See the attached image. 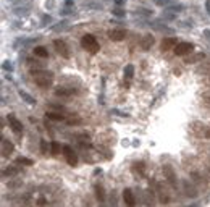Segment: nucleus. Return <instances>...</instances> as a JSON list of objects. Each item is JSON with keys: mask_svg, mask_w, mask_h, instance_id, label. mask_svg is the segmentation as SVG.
<instances>
[{"mask_svg": "<svg viewBox=\"0 0 210 207\" xmlns=\"http://www.w3.org/2000/svg\"><path fill=\"white\" fill-rule=\"evenodd\" d=\"M8 123H10V128L15 131V133H21L23 131V125L20 120H16L13 115H8Z\"/></svg>", "mask_w": 210, "mask_h": 207, "instance_id": "nucleus-9", "label": "nucleus"}, {"mask_svg": "<svg viewBox=\"0 0 210 207\" xmlns=\"http://www.w3.org/2000/svg\"><path fill=\"white\" fill-rule=\"evenodd\" d=\"M47 118L53 120V122H60V120H63V115L55 113V112H50V113H47Z\"/></svg>", "mask_w": 210, "mask_h": 207, "instance_id": "nucleus-19", "label": "nucleus"}, {"mask_svg": "<svg viewBox=\"0 0 210 207\" xmlns=\"http://www.w3.org/2000/svg\"><path fill=\"white\" fill-rule=\"evenodd\" d=\"M109 37H110V41H113V42H121L123 39L126 37V31L120 29V28H115V29H112L109 32Z\"/></svg>", "mask_w": 210, "mask_h": 207, "instance_id": "nucleus-5", "label": "nucleus"}, {"mask_svg": "<svg viewBox=\"0 0 210 207\" xmlns=\"http://www.w3.org/2000/svg\"><path fill=\"white\" fill-rule=\"evenodd\" d=\"M34 55L41 57V58H47V57H49V50L45 49V47H42V45H39V47L34 49Z\"/></svg>", "mask_w": 210, "mask_h": 207, "instance_id": "nucleus-15", "label": "nucleus"}, {"mask_svg": "<svg viewBox=\"0 0 210 207\" xmlns=\"http://www.w3.org/2000/svg\"><path fill=\"white\" fill-rule=\"evenodd\" d=\"M53 47L61 57H63V58H70V49H68V45H66L65 41H61V39H55Z\"/></svg>", "mask_w": 210, "mask_h": 207, "instance_id": "nucleus-4", "label": "nucleus"}, {"mask_svg": "<svg viewBox=\"0 0 210 207\" xmlns=\"http://www.w3.org/2000/svg\"><path fill=\"white\" fill-rule=\"evenodd\" d=\"M152 45H154V36H152V34H146L142 37V41H141V47L144 50H149Z\"/></svg>", "mask_w": 210, "mask_h": 207, "instance_id": "nucleus-13", "label": "nucleus"}, {"mask_svg": "<svg viewBox=\"0 0 210 207\" xmlns=\"http://www.w3.org/2000/svg\"><path fill=\"white\" fill-rule=\"evenodd\" d=\"M168 2H170V0H155L157 5H167Z\"/></svg>", "mask_w": 210, "mask_h": 207, "instance_id": "nucleus-28", "label": "nucleus"}, {"mask_svg": "<svg viewBox=\"0 0 210 207\" xmlns=\"http://www.w3.org/2000/svg\"><path fill=\"white\" fill-rule=\"evenodd\" d=\"M163 175H165V178L168 180L170 185L176 186V175H175V171L170 165H163Z\"/></svg>", "mask_w": 210, "mask_h": 207, "instance_id": "nucleus-7", "label": "nucleus"}, {"mask_svg": "<svg viewBox=\"0 0 210 207\" xmlns=\"http://www.w3.org/2000/svg\"><path fill=\"white\" fill-rule=\"evenodd\" d=\"M20 96H21V97H23V99H24L28 104H32V105H34V104H36V100H34V99H32V97H31L29 94H26L24 91H20Z\"/></svg>", "mask_w": 210, "mask_h": 207, "instance_id": "nucleus-21", "label": "nucleus"}, {"mask_svg": "<svg viewBox=\"0 0 210 207\" xmlns=\"http://www.w3.org/2000/svg\"><path fill=\"white\" fill-rule=\"evenodd\" d=\"M133 168H134V171H139V175H142V173H144V164H142V162L134 164V165H133Z\"/></svg>", "mask_w": 210, "mask_h": 207, "instance_id": "nucleus-23", "label": "nucleus"}, {"mask_svg": "<svg viewBox=\"0 0 210 207\" xmlns=\"http://www.w3.org/2000/svg\"><path fill=\"white\" fill-rule=\"evenodd\" d=\"M68 123H70V125H79V123H81V118L75 115V117H70V120H68Z\"/></svg>", "mask_w": 210, "mask_h": 207, "instance_id": "nucleus-24", "label": "nucleus"}, {"mask_svg": "<svg viewBox=\"0 0 210 207\" xmlns=\"http://www.w3.org/2000/svg\"><path fill=\"white\" fill-rule=\"evenodd\" d=\"M158 196H160V201H162V202H165V204L170 201L168 196H167V193H165V191H162V188H160V186H158Z\"/></svg>", "mask_w": 210, "mask_h": 207, "instance_id": "nucleus-22", "label": "nucleus"}, {"mask_svg": "<svg viewBox=\"0 0 210 207\" xmlns=\"http://www.w3.org/2000/svg\"><path fill=\"white\" fill-rule=\"evenodd\" d=\"M31 76L34 78V83H36L39 88H42V89L50 88V84H52V81H53L52 73L44 71V70H31Z\"/></svg>", "mask_w": 210, "mask_h": 207, "instance_id": "nucleus-1", "label": "nucleus"}, {"mask_svg": "<svg viewBox=\"0 0 210 207\" xmlns=\"http://www.w3.org/2000/svg\"><path fill=\"white\" fill-rule=\"evenodd\" d=\"M57 96H73L75 94V91H71V89H63V88H58L55 91Z\"/></svg>", "mask_w": 210, "mask_h": 207, "instance_id": "nucleus-18", "label": "nucleus"}, {"mask_svg": "<svg viewBox=\"0 0 210 207\" xmlns=\"http://www.w3.org/2000/svg\"><path fill=\"white\" fill-rule=\"evenodd\" d=\"M50 146H52V154H53V155H58L60 151H63V149L60 147V142H57V141H53Z\"/></svg>", "mask_w": 210, "mask_h": 207, "instance_id": "nucleus-20", "label": "nucleus"}, {"mask_svg": "<svg viewBox=\"0 0 210 207\" xmlns=\"http://www.w3.org/2000/svg\"><path fill=\"white\" fill-rule=\"evenodd\" d=\"M41 151H42V154H45V152H47V142H45L44 139L41 141Z\"/></svg>", "mask_w": 210, "mask_h": 207, "instance_id": "nucleus-27", "label": "nucleus"}, {"mask_svg": "<svg viewBox=\"0 0 210 207\" xmlns=\"http://www.w3.org/2000/svg\"><path fill=\"white\" fill-rule=\"evenodd\" d=\"M176 39L175 37H168V39H165V41L162 42V50L165 52V50H170L171 47H176Z\"/></svg>", "mask_w": 210, "mask_h": 207, "instance_id": "nucleus-14", "label": "nucleus"}, {"mask_svg": "<svg viewBox=\"0 0 210 207\" xmlns=\"http://www.w3.org/2000/svg\"><path fill=\"white\" fill-rule=\"evenodd\" d=\"M175 50V54L176 55H186V54H189V52L192 50V44H189V42H178L176 44V47L173 49Z\"/></svg>", "mask_w": 210, "mask_h": 207, "instance_id": "nucleus-6", "label": "nucleus"}, {"mask_svg": "<svg viewBox=\"0 0 210 207\" xmlns=\"http://www.w3.org/2000/svg\"><path fill=\"white\" fill-rule=\"evenodd\" d=\"M15 173H16L15 167H8V168H5V171H3V175H15Z\"/></svg>", "mask_w": 210, "mask_h": 207, "instance_id": "nucleus-26", "label": "nucleus"}, {"mask_svg": "<svg viewBox=\"0 0 210 207\" xmlns=\"http://www.w3.org/2000/svg\"><path fill=\"white\" fill-rule=\"evenodd\" d=\"M18 164H23V165H32V160H29V159H24V157H20L18 160H16Z\"/></svg>", "mask_w": 210, "mask_h": 207, "instance_id": "nucleus-25", "label": "nucleus"}, {"mask_svg": "<svg viewBox=\"0 0 210 207\" xmlns=\"http://www.w3.org/2000/svg\"><path fill=\"white\" fill-rule=\"evenodd\" d=\"M95 194H97V199L99 201H104L105 199V191H104V188H102L100 185L95 186Z\"/></svg>", "mask_w": 210, "mask_h": 207, "instance_id": "nucleus-17", "label": "nucleus"}, {"mask_svg": "<svg viewBox=\"0 0 210 207\" xmlns=\"http://www.w3.org/2000/svg\"><path fill=\"white\" fill-rule=\"evenodd\" d=\"M45 204V199H39V205H44Z\"/></svg>", "mask_w": 210, "mask_h": 207, "instance_id": "nucleus-31", "label": "nucleus"}, {"mask_svg": "<svg viewBox=\"0 0 210 207\" xmlns=\"http://www.w3.org/2000/svg\"><path fill=\"white\" fill-rule=\"evenodd\" d=\"M123 199H124V202H126L129 207H133L134 204H136V199H134V194H133V191L129 188H126L123 191Z\"/></svg>", "mask_w": 210, "mask_h": 207, "instance_id": "nucleus-12", "label": "nucleus"}, {"mask_svg": "<svg viewBox=\"0 0 210 207\" xmlns=\"http://www.w3.org/2000/svg\"><path fill=\"white\" fill-rule=\"evenodd\" d=\"M63 154L66 157V162L70 165H76L78 164V157H76V154L73 152V149L70 146H63Z\"/></svg>", "mask_w": 210, "mask_h": 207, "instance_id": "nucleus-8", "label": "nucleus"}, {"mask_svg": "<svg viewBox=\"0 0 210 207\" xmlns=\"http://www.w3.org/2000/svg\"><path fill=\"white\" fill-rule=\"evenodd\" d=\"M183 189H184V194L188 198H196L197 196V189L192 186L189 181H183Z\"/></svg>", "mask_w": 210, "mask_h": 207, "instance_id": "nucleus-11", "label": "nucleus"}, {"mask_svg": "<svg viewBox=\"0 0 210 207\" xmlns=\"http://www.w3.org/2000/svg\"><path fill=\"white\" fill-rule=\"evenodd\" d=\"M133 74H134V66L133 65H128L126 68H124V79H133Z\"/></svg>", "mask_w": 210, "mask_h": 207, "instance_id": "nucleus-16", "label": "nucleus"}, {"mask_svg": "<svg viewBox=\"0 0 210 207\" xmlns=\"http://www.w3.org/2000/svg\"><path fill=\"white\" fill-rule=\"evenodd\" d=\"M191 130H192V134L194 136L204 137V139H210V126L204 125L201 122H194V123H191Z\"/></svg>", "mask_w": 210, "mask_h": 207, "instance_id": "nucleus-3", "label": "nucleus"}, {"mask_svg": "<svg viewBox=\"0 0 210 207\" xmlns=\"http://www.w3.org/2000/svg\"><path fill=\"white\" fill-rule=\"evenodd\" d=\"M3 68H5V70H11V63L10 62H5L3 63Z\"/></svg>", "mask_w": 210, "mask_h": 207, "instance_id": "nucleus-29", "label": "nucleus"}, {"mask_svg": "<svg viewBox=\"0 0 210 207\" xmlns=\"http://www.w3.org/2000/svg\"><path fill=\"white\" fill-rule=\"evenodd\" d=\"M81 45L83 49H86L89 54H97L99 52V42L95 41V37L92 36V34H84V36L81 37Z\"/></svg>", "mask_w": 210, "mask_h": 207, "instance_id": "nucleus-2", "label": "nucleus"}, {"mask_svg": "<svg viewBox=\"0 0 210 207\" xmlns=\"http://www.w3.org/2000/svg\"><path fill=\"white\" fill-rule=\"evenodd\" d=\"M115 13H116L118 16H123V11H121V10H116V11H115Z\"/></svg>", "mask_w": 210, "mask_h": 207, "instance_id": "nucleus-30", "label": "nucleus"}, {"mask_svg": "<svg viewBox=\"0 0 210 207\" xmlns=\"http://www.w3.org/2000/svg\"><path fill=\"white\" fill-rule=\"evenodd\" d=\"M13 142L8 139H2V155L3 157H8V155L13 152Z\"/></svg>", "mask_w": 210, "mask_h": 207, "instance_id": "nucleus-10", "label": "nucleus"}]
</instances>
